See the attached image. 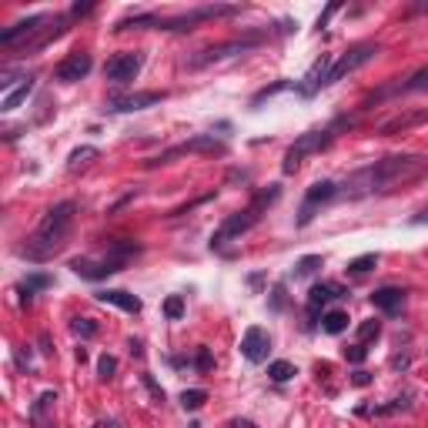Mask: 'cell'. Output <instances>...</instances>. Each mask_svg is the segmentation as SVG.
Masks as SVG:
<instances>
[{"mask_svg": "<svg viewBox=\"0 0 428 428\" xmlns=\"http://www.w3.org/2000/svg\"><path fill=\"white\" fill-rule=\"evenodd\" d=\"M422 174H428V157H418V154H388V157L375 161L368 168L354 171L352 178L338 187V194H348V198L385 194V191H395V187L418 181Z\"/></svg>", "mask_w": 428, "mask_h": 428, "instance_id": "cell-1", "label": "cell"}, {"mask_svg": "<svg viewBox=\"0 0 428 428\" xmlns=\"http://www.w3.org/2000/svg\"><path fill=\"white\" fill-rule=\"evenodd\" d=\"M74 211H77L74 201H60V205L51 207V211L40 218L37 228H34V234L27 238L24 255H27L31 261H47L51 255H57V251L67 244V238H71Z\"/></svg>", "mask_w": 428, "mask_h": 428, "instance_id": "cell-2", "label": "cell"}, {"mask_svg": "<svg viewBox=\"0 0 428 428\" xmlns=\"http://www.w3.org/2000/svg\"><path fill=\"white\" fill-rule=\"evenodd\" d=\"M134 255H141V244L137 241H114L111 255H104V258H74L71 268H74V275H80V278L101 281V278H108V275H117Z\"/></svg>", "mask_w": 428, "mask_h": 428, "instance_id": "cell-3", "label": "cell"}, {"mask_svg": "<svg viewBox=\"0 0 428 428\" xmlns=\"http://www.w3.org/2000/svg\"><path fill=\"white\" fill-rule=\"evenodd\" d=\"M231 14H238L234 3H207V7H194L187 14H178V17H154V31H194V24L231 17Z\"/></svg>", "mask_w": 428, "mask_h": 428, "instance_id": "cell-4", "label": "cell"}, {"mask_svg": "<svg viewBox=\"0 0 428 428\" xmlns=\"http://www.w3.org/2000/svg\"><path fill=\"white\" fill-rule=\"evenodd\" d=\"M332 141H335V128L308 130V134H301L298 141L288 148V154H284V164H281V171H284V174H295V171L301 168V157H305V154H318V151L328 148Z\"/></svg>", "mask_w": 428, "mask_h": 428, "instance_id": "cell-5", "label": "cell"}, {"mask_svg": "<svg viewBox=\"0 0 428 428\" xmlns=\"http://www.w3.org/2000/svg\"><path fill=\"white\" fill-rule=\"evenodd\" d=\"M261 34H251V37H234V40H224V44H214L207 51H198V54L187 60V67H207V64H218V60H228L234 54H244V51H255L261 44Z\"/></svg>", "mask_w": 428, "mask_h": 428, "instance_id": "cell-6", "label": "cell"}, {"mask_svg": "<svg viewBox=\"0 0 428 428\" xmlns=\"http://www.w3.org/2000/svg\"><path fill=\"white\" fill-rule=\"evenodd\" d=\"M375 54H378V44H372V40L348 47V51H345V54H341L335 64H332V71H328V77H325V87H332V84H338L341 77L354 74V71H358V67H365V64H368Z\"/></svg>", "mask_w": 428, "mask_h": 428, "instance_id": "cell-7", "label": "cell"}, {"mask_svg": "<svg viewBox=\"0 0 428 428\" xmlns=\"http://www.w3.org/2000/svg\"><path fill=\"white\" fill-rule=\"evenodd\" d=\"M224 151H228V144H224V141H218L214 134H198V137H191V141H185V144H174V148L161 151L157 157H151L148 168L168 164V161L181 157V154H224Z\"/></svg>", "mask_w": 428, "mask_h": 428, "instance_id": "cell-8", "label": "cell"}, {"mask_svg": "<svg viewBox=\"0 0 428 428\" xmlns=\"http://www.w3.org/2000/svg\"><path fill=\"white\" fill-rule=\"evenodd\" d=\"M261 218V207H244V211H234V214H228L221 221V228L211 234V248H221V244L234 241V238H241V234H248L255 224H258Z\"/></svg>", "mask_w": 428, "mask_h": 428, "instance_id": "cell-9", "label": "cell"}, {"mask_svg": "<svg viewBox=\"0 0 428 428\" xmlns=\"http://www.w3.org/2000/svg\"><path fill=\"white\" fill-rule=\"evenodd\" d=\"M44 24H54V17H51V14H34V17H27V20H17L14 27H7V31L0 34V44H3V47H20V44H24V47H27L31 40H37L40 34L47 31Z\"/></svg>", "mask_w": 428, "mask_h": 428, "instance_id": "cell-10", "label": "cell"}, {"mask_svg": "<svg viewBox=\"0 0 428 428\" xmlns=\"http://www.w3.org/2000/svg\"><path fill=\"white\" fill-rule=\"evenodd\" d=\"M144 67V54L141 51H124V54H114L108 64H104V80L111 84H130L134 77L141 74Z\"/></svg>", "mask_w": 428, "mask_h": 428, "instance_id": "cell-11", "label": "cell"}, {"mask_svg": "<svg viewBox=\"0 0 428 428\" xmlns=\"http://www.w3.org/2000/svg\"><path fill=\"white\" fill-rule=\"evenodd\" d=\"M335 198H338V185H335V181H315V185L308 187L305 201H301L298 228L311 224V218L318 214V207H321V205H328V201H335Z\"/></svg>", "mask_w": 428, "mask_h": 428, "instance_id": "cell-12", "label": "cell"}, {"mask_svg": "<svg viewBox=\"0 0 428 428\" xmlns=\"http://www.w3.org/2000/svg\"><path fill=\"white\" fill-rule=\"evenodd\" d=\"M94 60L91 54H84V51H74V54H67L60 64L54 67V80L60 84H77V80H84V77L91 74Z\"/></svg>", "mask_w": 428, "mask_h": 428, "instance_id": "cell-13", "label": "cell"}, {"mask_svg": "<svg viewBox=\"0 0 428 428\" xmlns=\"http://www.w3.org/2000/svg\"><path fill=\"white\" fill-rule=\"evenodd\" d=\"M164 101V91H141V94H124V97H114L108 101V111L111 114H130V111H144Z\"/></svg>", "mask_w": 428, "mask_h": 428, "instance_id": "cell-14", "label": "cell"}, {"mask_svg": "<svg viewBox=\"0 0 428 428\" xmlns=\"http://www.w3.org/2000/svg\"><path fill=\"white\" fill-rule=\"evenodd\" d=\"M428 121V108H415V111H398L395 117H388L382 128H378V134H385V137H391V134H405V130L418 128V124H425Z\"/></svg>", "mask_w": 428, "mask_h": 428, "instance_id": "cell-15", "label": "cell"}, {"mask_svg": "<svg viewBox=\"0 0 428 428\" xmlns=\"http://www.w3.org/2000/svg\"><path fill=\"white\" fill-rule=\"evenodd\" d=\"M348 291L341 288V284H335V281H318V284H311V291H308V315L318 318V311L328 305V301L335 298H345Z\"/></svg>", "mask_w": 428, "mask_h": 428, "instance_id": "cell-16", "label": "cell"}, {"mask_svg": "<svg viewBox=\"0 0 428 428\" xmlns=\"http://www.w3.org/2000/svg\"><path fill=\"white\" fill-rule=\"evenodd\" d=\"M268 348H271V338H268V332L264 328H248L241 338V354L248 358V361H264L268 358Z\"/></svg>", "mask_w": 428, "mask_h": 428, "instance_id": "cell-17", "label": "cell"}, {"mask_svg": "<svg viewBox=\"0 0 428 428\" xmlns=\"http://www.w3.org/2000/svg\"><path fill=\"white\" fill-rule=\"evenodd\" d=\"M332 64H335V60H332L328 54H321V57H318L315 64H311V71H308V74L301 77L298 91L305 94V97H311L315 91H321V87H325V77H328V71H332Z\"/></svg>", "mask_w": 428, "mask_h": 428, "instance_id": "cell-18", "label": "cell"}, {"mask_svg": "<svg viewBox=\"0 0 428 428\" xmlns=\"http://www.w3.org/2000/svg\"><path fill=\"white\" fill-rule=\"evenodd\" d=\"M97 301H101V305H114V308H121V311H128V315H137V311H141V298H134L130 291H121V288H104V291H97Z\"/></svg>", "mask_w": 428, "mask_h": 428, "instance_id": "cell-19", "label": "cell"}, {"mask_svg": "<svg viewBox=\"0 0 428 428\" xmlns=\"http://www.w3.org/2000/svg\"><path fill=\"white\" fill-rule=\"evenodd\" d=\"M372 305L382 308L385 315H402V308H405V291H402V288H378L372 295Z\"/></svg>", "mask_w": 428, "mask_h": 428, "instance_id": "cell-20", "label": "cell"}, {"mask_svg": "<svg viewBox=\"0 0 428 428\" xmlns=\"http://www.w3.org/2000/svg\"><path fill=\"white\" fill-rule=\"evenodd\" d=\"M31 91H34V77H27V80H24V84H17L14 91L3 94V101H0V111H3V114L17 111L20 104H24V101L31 97Z\"/></svg>", "mask_w": 428, "mask_h": 428, "instance_id": "cell-21", "label": "cell"}, {"mask_svg": "<svg viewBox=\"0 0 428 428\" xmlns=\"http://www.w3.org/2000/svg\"><path fill=\"white\" fill-rule=\"evenodd\" d=\"M321 328H325V332H328V335H341V332H345V328H348V315H345V311H325V315H321Z\"/></svg>", "mask_w": 428, "mask_h": 428, "instance_id": "cell-22", "label": "cell"}, {"mask_svg": "<svg viewBox=\"0 0 428 428\" xmlns=\"http://www.w3.org/2000/svg\"><path fill=\"white\" fill-rule=\"evenodd\" d=\"M101 151L97 148H91V144H84V148H77V151H71V157H67V168L71 171H77V168H84V164H91L94 157H97Z\"/></svg>", "mask_w": 428, "mask_h": 428, "instance_id": "cell-23", "label": "cell"}, {"mask_svg": "<svg viewBox=\"0 0 428 428\" xmlns=\"http://www.w3.org/2000/svg\"><path fill=\"white\" fill-rule=\"evenodd\" d=\"M321 264H325L321 255H305V258L295 261V271H291V275H295V278H308V275H315Z\"/></svg>", "mask_w": 428, "mask_h": 428, "instance_id": "cell-24", "label": "cell"}, {"mask_svg": "<svg viewBox=\"0 0 428 428\" xmlns=\"http://www.w3.org/2000/svg\"><path fill=\"white\" fill-rule=\"evenodd\" d=\"M54 402H57V395H54V391H44V395H40L37 402H34V409H31V422H34V425H44V411L51 409Z\"/></svg>", "mask_w": 428, "mask_h": 428, "instance_id": "cell-25", "label": "cell"}, {"mask_svg": "<svg viewBox=\"0 0 428 428\" xmlns=\"http://www.w3.org/2000/svg\"><path fill=\"white\" fill-rule=\"evenodd\" d=\"M375 264H378V255H375V251H368V255H358V258L348 261V271H352V275H368Z\"/></svg>", "mask_w": 428, "mask_h": 428, "instance_id": "cell-26", "label": "cell"}, {"mask_svg": "<svg viewBox=\"0 0 428 428\" xmlns=\"http://www.w3.org/2000/svg\"><path fill=\"white\" fill-rule=\"evenodd\" d=\"M205 402H207V391L205 388H187L185 395H181V405H185V411H198Z\"/></svg>", "mask_w": 428, "mask_h": 428, "instance_id": "cell-27", "label": "cell"}, {"mask_svg": "<svg viewBox=\"0 0 428 428\" xmlns=\"http://www.w3.org/2000/svg\"><path fill=\"white\" fill-rule=\"evenodd\" d=\"M51 284H54V278H51V275H27V278L20 281V291H31V295H34V291H40V288H51Z\"/></svg>", "mask_w": 428, "mask_h": 428, "instance_id": "cell-28", "label": "cell"}, {"mask_svg": "<svg viewBox=\"0 0 428 428\" xmlns=\"http://www.w3.org/2000/svg\"><path fill=\"white\" fill-rule=\"evenodd\" d=\"M268 375H271V382H288V378H295V365L291 361H271L268 365Z\"/></svg>", "mask_w": 428, "mask_h": 428, "instance_id": "cell-29", "label": "cell"}, {"mask_svg": "<svg viewBox=\"0 0 428 428\" xmlns=\"http://www.w3.org/2000/svg\"><path fill=\"white\" fill-rule=\"evenodd\" d=\"M288 87H291V80H278V84H271V87H261V91L251 97V108H258L261 101H268V97H275V94L288 91Z\"/></svg>", "mask_w": 428, "mask_h": 428, "instance_id": "cell-30", "label": "cell"}, {"mask_svg": "<svg viewBox=\"0 0 428 428\" xmlns=\"http://www.w3.org/2000/svg\"><path fill=\"white\" fill-rule=\"evenodd\" d=\"M382 335V321H361L358 325V345H365V341H372V338H378Z\"/></svg>", "mask_w": 428, "mask_h": 428, "instance_id": "cell-31", "label": "cell"}, {"mask_svg": "<svg viewBox=\"0 0 428 428\" xmlns=\"http://www.w3.org/2000/svg\"><path fill=\"white\" fill-rule=\"evenodd\" d=\"M71 328H74V335H77V338H94L97 332H101V328L94 325L91 318H74V325H71Z\"/></svg>", "mask_w": 428, "mask_h": 428, "instance_id": "cell-32", "label": "cell"}, {"mask_svg": "<svg viewBox=\"0 0 428 428\" xmlns=\"http://www.w3.org/2000/svg\"><path fill=\"white\" fill-rule=\"evenodd\" d=\"M164 315H168L171 321H178V318L185 315V298H181V295H171V298L164 301Z\"/></svg>", "mask_w": 428, "mask_h": 428, "instance_id": "cell-33", "label": "cell"}, {"mask_svg": "<svg viewBox=\"0 0 428 428\" xmlns=\"http://www.w3.org/2000/svg\"><path fill=\"white\" fill-rule=\"evenodd\" d=\"M114 372H117V361H114L111 354H104V358L97 361V375H101L104 382H111V378H114Z\"/></svg>", "mask_w": 428, "mask_h": 428, "instance_id": "cell-34", "label": "cell"}, {"mask_svg": "<svg viewBox=\"0 0 428 428\" xmlns=\"http://www.w3.org/2000/svg\"><path fill=\"white\" fill-rule=\"evenodd\" d=\"M428 87V67H422L415 77H409V84H402V91H422Z\"/></svg>", "mask_w": 428, "mask_h": 428, "instance_id": "cell-35", "label": "cell"}, {"mask_svg": "<svg viewBox=\"0 0 428 428\" xmlns=\"http://www.w3.org/2000/svg\"><path fill=\"white\" fill-rule=\"evenodd\" d=\"M141 382H144V385H148V391H151V398H154V402H157V405H161V402H164V388H161V385H157V382H154V378H151L148 372L141 375Z\"/></svg>", "mask_w": 428, "mask_h": 428, "instance_id": "cell-36", "label": "cell"}, {"mask_svg": "<svg viewBox=\"0 0 428 428\" xmlns=\"http://www.w3.org/2000/svg\"><path fill=\"white\" fill-rule=\"evenodd\" d=\"M365 354H368V348H365V345H352V348H345V358H348V361H354V365H361V361H365Z\"/></svg>", "mask_w": 428, "mask_h": 428, "instance_id": "cell-37", "label": "cell"}, {"mask_svg": "<svg viewBox=\"0 0 428 428\" xmlns=\"http://www.w3.org/2000/svg\"><path fill=\"white\" fill-rule=\"evenodd\" d=\"M194 365H198L201 372H207V368H211V354H207V348H198V361H194Z\"/></svg>", "mask_w": 428, "mask_h": 428, "instance_id": "cell-38", "label": "cell"}, {"mask_svg": "<svg viewBox=\"0 0 428 428\" xmlns=\"http://www.w3.org/2000/svg\"><path fill=\"white\" fill-rule=\"evenodd\" d=\"M94 10V3H74L71 7V17H80V14H91Z\"/></svg>", "mask_w": 428, "mask_h": 428, "instance_id": "cell-39", "label": "cell"}, {"mask_svg": "<svg viewBox=\"0 0 428 428\" xmlns=\"http://www.w3.org/2000/svg\"><path fill=\"white\" fill-rule=\"evenodd\" d=\"M332 14H338V3H332V7H328V10H325V14L318 17V27H325V24L332 20Z\"/></svg>", "mask_w": 428, "mask_h": 428, "instance_id": "cell-40", "label": "cell"}, {"mask_svg": "<svg viewBox=\"0 0 428 428\" xmlns=\"http://www.w3.org/2000/svg\"><path fill=\"white\" fill-rule=\"evenodd\" d=\"M40 352H44V354H54V348H51V335H40Z\"/></svg>", "mask_w": 428, "mask_h": 428, "instance_id": "cell-41", "label": "cell"}, {"mask_svg": "<svg viewBox=\"0 0 428 428\" xmlns=\"http://www.w3.org/2000/svg\"><path fill=\"white\" fill-rule=\"evenodd\" d=\"M372 378H368V372H354V385H368Z\"/></svg>", "mask_w": 428, "mask_h": 428, "instance_id": "cell-42", "label": "cell"}, {"mask_svg": "<svg viewBox=\"0 0 428 428\" xmlns=\"http://www.w3.org/2000/svg\"><path fill=\"white\" fill-rule=\"evenodd\" d=\"M411 224H428V207H425V211H418V214L411 218Z\"/></svg>", "mask_w": 428, "mask_h": 428, "instance_id": "cell-43", "label": "cell"}, {"mask_svg": "<svg viewBox=\"0 0 428 428\" xmlns=\"http://www.w3.org/2000/svg\"><path fill=\"white\" fill-rule=\"evenodd\" d=\"M130 354H137V358L144 354V348H141V341H134V338H130Z\"/></svg>", "mask_w": 428, "mask_h": 428, "instance_id": "cell-44", "label": "cell"}, {"mask_svg": "<svg viewBox=\"0 0 428 428\" xmlns=\"http://www.w3.org/2000/svg\"><path fill=\"white\" fill-rule=\"evenodd\" d=\"M231 428H255V425H251V422H241V418H238V422H231Z\"/></svg>", "mask_w": 428, "mask_h": 428, "instance_id": "cell-45", "label": "cell"}, {"mask_svg": "<svg viewBox=\"0 0 428 428\" xmlns=\"http://www.w3.org/2000/svg\"><path fill=\"white\" fill-rule=\"evenodd\" d=\"M104 428H121V425H117V422H108V425H104Z\"/></svg>", "mask_w": 428, "mask_h": 428, "instance_id": "cell-46", "label": "cell"}, {"mask_svg": "<svg viewBox=\"0 0 428 428\" xmlns=\"http://www.w3.org/2000/svg\"><path fill=\"white\" fill-rule=\"evenodd\" d=\"M187 428H201V425H198V422H191V425H187Z\"/></svg>", "mask_w": 428, "mask_h": 428, "instance_id": "cell-47", "label": "cell"}]
</instances>
